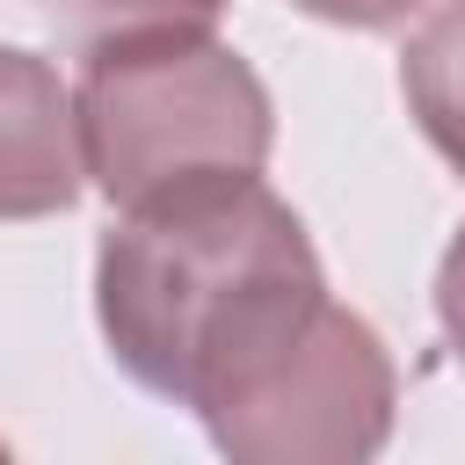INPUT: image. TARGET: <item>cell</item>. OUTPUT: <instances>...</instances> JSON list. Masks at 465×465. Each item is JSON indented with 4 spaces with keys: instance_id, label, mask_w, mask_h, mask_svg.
I'll use <instances>...</instances> for the list:
<instances>
[{
    "instance_id": "8",
    "label": "cell",
    "mask_w": 465,
    "mask_h": 465,
    "mask_svg": "<svg viewBox=\"0 0 465 465\" xmlns=\"http://www.w3.org/2000/svg\"><path fill=\"white\" fill-rule=\"evenodd\" d=\"M436 327H443V349L465 371V225L450 232V247L436 262Z\"/></svg>"
},
{
    "instance_id": "7",
    "label": "cell",
    "mask_w": 465,
    "mask_h": 465,
    "mask_svg": "<svg viewBox=\"0 0 465 465\" xmlns=\"http://www.w3.org/2000/svg\"><path fill=\"white\" fill-rule=\"evenodd\" d=\"M298 15H312V22H334V29H400V22H414V15H429L436 0H291Z\"/></svg>"
},
{
    "instance_id": "2",
    "label": "cell",
    "mask_w": 465,
    "mask_h": 465,
    "mask_svg": "<svg viewBox=\"0 0 465 465\" xmlns=\"http://www.w3.org/2000/svg\"><path fill=\"white\" fill-rule=\"evenodd\" d=\"M80 153L87 182L116 203H160L203 182H240L269 167L276 109L262 73L218 44V29L138 36L80 58Z\"/></svg>"
},
{
    "instance_id": "6",
    "label": "cell",
    "mask_w": 465,
    "mask_h": 465,
    "mask_svg": "<svg viewBox=\"0 0 465 465\" xmlns=\"http://www.w3.org/2000/svg\"><path fill=\"white\" fill-rule=\"evenodd\" d=\"M15 15H29L58 51L94 58L109 44H138V36H174V29H218V15L232 0H7Z\"/></svg>"
},
{
    "instance_id": "3",
    "label": "cell",
    "mask_w": 465,
    "mask_h": 465,
    "mask_svg": "<svg viewBox=\"0 0 465 465\" xmlns=\"http://www.w3.org/2000/svg\"><path fill=\"white\" fill-rule=\"evenodd\" d=\"M392 407L400 371L378 327L327 298L312 327L203 421V436L247 465H356L385 450Z\"/></svg>"
},
{
    "instance_id": "1",
    "label": "cell",
    "mask_w": 465,
    "mask_h": 465,
    "mask_svg": "<svg viewBox=\"0 0 465 465\" xmlns=\"http://www.w3.org/2000/svg\"><path fill=\"white\" fill-rule=\"evenodd\" d=\"M320 305L312 232L262 174L116 211L94 254V320L116 371L196 421L247 392Z\"/></svg>"
},
{
    "instance_id": "5",
    "label": "cell",
    "mask_w": 465,
    "mask_h": 465,
    "mask_svg": "<svg viewBox=\"0 0 465 465\" xmlns=\"http://www.w3.org/2000/svg\"><path fill=\"white\" fill-rule=\"evenodd\" d=\"M400 94L421 138L465 174V0H436L400 44Z\"/></svg>"
},
{
    "instance_id": "4",
    "label": "cell",
    "mask_w": 465,
    "mask_h": 465,
    "mask_svg": "<svg viewBox=\"0 0 465 465\" xmlns=\"http://www.w3.org/2000/svg\"><path fill=\"white\" fill-rule=\"evenodd\" d=\"M87 189L80 109L51 58L0 44V218L73 211Z\"/></svg>"
}]
</instances>
